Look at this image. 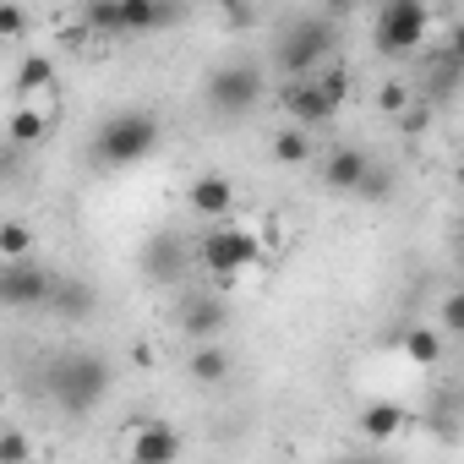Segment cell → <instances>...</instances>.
Masks as SVG:
<instances>
[{
    "instance_id": "1",
    "label": "cell",
    "mask_w": 464,
    "mask_h": 464,
    "mask_svg": "<svg viewBox=\"0 0 464 464\" xmlns=\"http://www.w3.org/2000/svg\"><path fill=\"white\" fill-rule=\"evenodd\" d=\"M44 393H50V404H55L61 415L82 420V415H93V410L104 404V393H110V361H104L99 350H61V355L44 366Z\"/></svg>"
},
{
    "instance_id": "2",
    "label": "cell",
    "mask_w": 464,
    "mask_h": 464,
    "mask_svg": "<svg viewBox=\"0 0 464 464\" xmlns=\"http://www.w3.org/2000/svg\"><path fill=\"white\" fill-rule=\"evenodd\" d=\"M339 44V23L328 12H312V17H290V28L279 34L274 44V66L285 72V82H301V77H317V66H328Z\"/></svg>"
},
{
    "instance_id": "3",
    "label": "cell",
    "mask_w": 464,
    "mask_h": 464,
    "mask_svg": "<svg viewBox=\"0 0 464 464\" xmlns=\"http://www.w3.org/2000/svg\"><path fill=\"white\" fill-rule=\"evenodd\" d=\"M159 148V115L148 110H115L93 131V164L99 169H131Z\"/></svg>"
},
{
    "instance_id": "4",
    "label": "cell",
    "mask_w": 464,
    "mask_h": 464,
    "mask_svg": "<svg viewBox=\"0 0 464 464\" xmlns=\"http://www.w3.org/2000/svg\"><path fill=\"white\" fill-rule=\"evenodd\" d=\"M191 263L208 268L213 279H236V274L263 263V241L252 236L246 224H213V229H202V241L191 246Z\"/></svg>"
},
{
    "instance_id": "5",
    "label": "cell",
    "mask_w": 464,
    "mask_h": 464,
    "mask_svg": "<svg viewBox=\"0 0 464 464\" xmlns=\"http://www.w3.org/2000/svg\"><path fill=\"white\" fill-rule=\"evenodd\" d=\"M426 28H431V12L420 0H388L372 17V44H377V55L399 61V55H415L426 44Z\"/></svg>"
},
{
    "instance_id": "6",
    "label": "cell",
    "mask_w": 464,
    "mask_h": 464,
    "mask_svg": "<svg viewBox=\"0 0 464 464\" xmlns=\"http://www.w3.org/2000/svg\"><path fill=\"white\" fill-rule=\"evenodd\" d=\"M208 104L218 110V115H246L257 99H263V66H252V61H229V66H218L213 77H208Z\"/></svg>"
},
{
    "instance_id": "7",
    "label": "cell",
    "mask_w": 464,
    "mask_h": 464,
    "mask_svg": "<svg viewBox=\"0 0 464 464\" xmlns=\"http://www.w3.org/2000/svg\"><path fill=\"white\" fill-rule=\"evenodd\" d=\"M50 290H55V279L34 257L28 263H0V306L34 312V306H50Z\"/></svg>"
},
{
    "instance_id": "8",
    "label": "cell",
    "mask_w": 464,
    "mask_h": 464,
    "mask_svg": "<svg viewBox=\"0 0 464 464\" xmlns=\"http://www.w3.org/2000/svg\"><path fill=\"white\" fill-rule=\"evenodd\" d=\"M279 104H285V115H290V126L295 131H312V126H328L334 115H339V104L312 82V77H301V82H285L279 88Z\"/></svg>"
},
{
    "instance_id": "9",
    "label": "cell",
    "mask_w": 464,
    "mask_h": 464,
    "mask_svg": "<svg viewBox=\"0 0 464 464\" xmlns=\"http://www.w3.org/2000/svg\"><path fill=\"white\" fill-rule=\"evenodd\" d=\"M224 323H229V306H224L218 295H191V301L180 306V334H186L191 344H213V339L224 334Z\"/></svg>"
},
{
    "instance_id": "10",
    "label": "cell",
    "mask_w": 464,
    "mask_h": 464,
    "mask_svg": "<svg viewBox=\"0 0 464 464\" xmlns=\"http://www.w3.org/2000/svg\"><path fill=\"white\" fill-rule=\"evenodd\" d=\"M180 459V431L169 420H142L131 431V464H175Z\"/></svg>"
},
{
    "instance_id": "11",
    "label": "cell",
    "mask_w": 464,
    "mask_h": 464,
    "mask_svg": "<svg viewBox=\"0 0 464 464\" xmlns=\"http://www.w3.org/2000/svg\"><path fill=\"white\" fill-rule=\"evenodd\" d=\"M186 202H191V213H202V218L224 224V218H229V208H236V186H229L218 169H208V175H197V180H191Z\"/></svg>"
},
{
    "instance_id": "12",
    "label": "cell",
    "mask_w": 464,
    "mask_h": 464,
    "mask_svg": "<svg viewBox=\"0 0 464 464\" xmlns=\"http://www.w3.org/2000/svg\"><path fill=\"white\" fill-rule=\"evenodd\" d=\"M186 263H191V246H186L180 236H159V241H148V252H142V274H148V279H159V285L180 279V274H186Z\"/></svg>"
},
{
    "instance_id": "13",
    "label": "cell",
    "mask_w": 464,
    "mask_h": 464,
    "mask_svg": "<svg viewBox=\"0 0 464 464\" xmlns=\"http://www.w3.org/2000/svg\"><path fill=\"white\" fill-rule=\"evenodd\" d=\"M169 23H180V6H159V0H121V39L153 34V28H169Z\"/></svg>"
},
{
    "instance_id": "14",
    "label": "cell",
    "mask_w": 464,
    "mask_h": 464,
    "mask_svg": "<svg viewBox=\"0 0 464 464\" xmlns=\"http://www.w3.org/2000/svg\"><path fill=\"white\" fill-rule=\"evenodd\" d=\"M366 164H372V159H366L361 148H334V153L323 159V180H328L334 191H355L361 175H366Z\"/></svg>"
},
{
    "instance_id": "15",
    "label": "cell",
    "mask_w": 464,
    "mask_h": 464,
    "mask_svg": "<svg viewBox=\"0 0 464 464\" xmlns=\"http://www.w3.org/2000/svg\"><path fill=\"white\" fill-rule=\"evenodd\" d=\"M93 306H99V295H93V285H82V279H61V285L50 290V312H55V317L82 323V317H93Z\"/></svg>"
},
{
    "instance_id": "16",
    "label": "cell",
    "mask_w": 464,
    "mask_h": 464,
    "mask_svg": "<svg viewBox=\"0 0 464 464\" xmlns=\"http://www.w3.org/2000/svg\"><path fill=\"white\" fill-rule=\"evenodd\" d=\"M404 420H410V415H404L399 404L377 399V404H366V410H361V437H366V442H393V437L404 431Z\"/></svg>"
},
{
    "instance_id": "17",
    "label": "cell",
    "mask_w": 464,
    "mask_h": 464,
    "mask_svg": "<svg viewBox=\"0 0 464 464\" xmlns=\"http://www.w3.org/2000/svg\"><path fill=\"white\" fill-rule=\"evenodd\" d=\"M12 88H17V99H23V104H28L34 93L55 88V61H50V55H23V61H17V72H12Z\"/></svg>"
},
{
    "instance_id": "18",
    "label": "cell",
    "mask_w": 464,
    "mask_h": 464,
    "mask_svg": "<svg viewBox=\"0 0 464 464\" xmlns=\"http://www.w3.org/2000/svg\"><path fill=\"white\" fill-rule=\"evenodd\" d=\"M44 131H50V115L44 110H34V104H17L12 110V121H6V142L23 153V148H34V142H44Z\"/></svg>"
},
{
    "instance_id": "19",
    "label": "cell",
    "mask_w": 464,
    "mask_h": 464,
    "mask_svg": "<svg viewBox=\"0 0 464 464\" xmlns=\"http://www.w3.org/2000/svg\"><path fill=\"white\" fill-rule=\"evenodd\" d=\"M399 350H404V361H415V366H437L442 355H448V339L437 334V328H404V339H399Z\"/></svg>"
},
{
    "instance_id": "20",
    "label": "cell",
    "mask_w": 464,
    "mask_h": 464,
    "mask_svg": "<svg viewBox=\"0 0 464 464\" xmlns=\"http://www.w3.org/2000/svg\"><path fill=\"white\" fill-rule=\"evenodd\" d=\"M186 372H191V382H202V388H218V382L229 377V355H224L218 344H197V350L186 355Z\"/></svg>"
},
{
    "instance_id": "21",
    "label": "cell",
    "mask_w": 464,
    "mask_h": 464,
    "mask_svg": "<svg viewBox=\"0 0 464 464\" xmlns=\"http://www.w3.org/2000/svg\"><path fill=\"white\" fill-rule=\"evenodd\" d=\"M34 257V229L23 218H6L0 224V263H28Z\"/></svg>"
},
{
    "instance_id": "22",
    "label": "cell",
    "mask_w": 464,
    "mask_h": 464,
    "mask_svg": "<svg viewBox=\"0 0 464 464\" xmlns=\"http://www.w3.org/2000/svg\"><path fill=\"white\" fill-rule=\"evenodd\" d=\"M82 23L104 39H121V0H82Z\"/></svg>"
},
{
    "instance_id": "23",
    "label": "cell",
    "mask_w": 464,
    "mask_h": 464,
    "mask_svg": "<svg viewBox=\"0 0 464 464\" xmlns=\"http://www.w3.org/2000/svg\"><path fill=\"white\" fill-rule=\"evenodd\" d=\"M274 159H279V164H306V159H312V137L295 131V126L274 131Z\"/></svg>"
},
{
    "instance_id": "24",
    "label": "cell",
    "mask_w": 464,
    "mask_h": 464,
    "mask_svg": "<svg viewBox=\"0 0 464 464\" xmlns=\"http://www.w3.org/2000/svg\"><path fill=\"white\" fill-rule=\"evenodd\" d=\"M355 197H366V202H388V197H393V169H388V164H366Z\"/></svg>"
},
{
    "instance_id": "25",
    "label": "cell",
    "mask_w": 464,
    "mask_h": 464,
    "mask_svg": "<svg viewBox=\"0 0 464 464\" xmlns=\"http://www.w3.org/2000/svg\"><path fill=\"white\" fill-rule=\"evenodd\" d=\"M0 464H34V437L6 426V431H0Z\"/></svg>"
},
{
    "instance_id": "26",
    "label": "cell",
    "mask_w": 464,
    "mask_h": 464,
    "mask_svg": "<svg viewBox=\"0 0 464 464\" xmlns=\"http://www.w3.org/2000/svg\"><path fill=\"white\" fill-rule=\"evenodd\" d=\"M312 82H317V88H323L334 104H344V93H350V72H344V66H323Z\"/></svg>"
},
{
    "instance_id": "27",
    "label": "cell",
    "mask_w": 464,
    "mask_h": 464,
    "mask_svg": "<svg viewBox=\"0 0 464 464\" xmlns=\"http://www.w3.org/2000/svg\"><path fill=\"white\" fill-rule=\"evenodd\" d=\"M410 99H415L410 82H382V88H377V110H388V115H404Z\"/></svg>"
},
{
    "instance_id": "28",
    "label": "cell",
    "mask_w": 464,
    "mask_h": 464,
    "mask_svg": "<svg viewBox=\"0 0 464 464\" xmlns=\"http://www.w3.org/2000/svg\"><path fill=\"white\" fill-rule=\"evenodd\" d=\"M399 126H404V131H410V137H420V131H426V126H431V104H426V99H420V93H415V99H410V104H404V115H399Z\"/></svg>"
},
{
    "instance_id": "29",
    "label": "cell",
    "mask_w": 464,
    "mask_h": 464,
    "mask_svg": "<svg viewBox=\"0 0 464 464\" xmlns=\"http://www.w3.org/2000/svg\"><path fill=\"white\" fill-rule=\"evenodd\" d=\"M28 34V12L23 6H0V44L6 39H23Z\"/></svg>"
},
{
    "instance_id": "30",
    "label": "cell",
    "mask_w": 464,
    "mask_h": 464,
    "mask_svg": "<svg viewBox=\"0 0 464 464\" xmlns=\"http://www.w3.org/2000/svg\"><path fill=\"white\" fill-rule=\"evenodd\" d=\"M442 334H464V295L459 290L442 295Z\"/></svg>"
},
{
    "instance_id": "31",
    "label": "cell",
    "mask_w": 464,
    "mask_h": 464,
    "mask_svg": "<svg viewBox=\"0 0 464 464\" xmlns=\"http://www.w3.org/2000/svg\"><path fill=\"white\" fill-rule=\"evenodd\" d=\"M224 23H229V28H252L257 12H252V6H224Z\"/></svg>"
},
{
    "instance_id": "32",
    "label": "cell",
    "mask_w": 464,
    "mask_h": 464,
    "mask_svg": "<svg viewBox=\"0 0 464 464\" xmlns=\"http://www.w3.org/2000/svg\"><path fill=\"white\" fill-rule=\"evenodd\" d=\"M17 164H23V153H17L12 142H0V180H6V175H17Z\"/></svg>"
},
{
    "instance_id": "33",
    "label": "cell",
    "mask_w": 464,
    "mask_h": 464,
    "mask_svg": "<svg viewBox=\"0 0 464 464\" xmlns=\"http://www.w3.org/2000/svg\"><path fill=\"white\" fill-rule=\"evenodd\" d=\"M328 464H377V459H328Z\"/></svg>"
}]
</instances>
